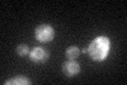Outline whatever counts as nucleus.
<instances>
[{"label": "nucleus", "instance_id": "obj_1", "mask_svg": "<svg viewBox=\"0 0 127 85\" xmlns=\"http://www.w3.org/2000/svg\"><path fill=\"white\" fill-rule=\"evenodd\" d=\"M109 49H110L109 38L106 37V36H98V37L94 38L90 43L88 49H87V52H88L91 60H93L94 62H103L108 55Z\"/></svg>", "mask_w": 127, "mask_h": 85}, {"label": "nucleus", "instance_id": "obj_2", "mask_svg": "<svg viewBox=\"0 0 127 85\" xmlns=\"http://www.w3.org/2000/svg\"><path fill=\"white\" fill-rule=\"evenodd\" d=\"M55 36V31L50 25L43 23L39 25L35 29V37L40 43H49Z\"/></svg>", "mask_w": 127, "mask_h": 85}, {"label": "nucleus", "instance_id": "obj_3", "mask_svg": "<svg viewBox=\"0 0 127 85\" xmlns=\"http://www.w3.org/2000/svg\"><path fill=\"white\" fill-rule=\"evenodd\" d=\"M49 56H50L49 51L41 47H34L30 51V60L32 62L37 63V64L46 63L48 59H49Z\"/></svg>", "mask_w": 127, "mask_h": 85}, {"label": "nucleus", "instance_id": "obj_4", "mask_svg": "<svg viewBox=\"0 0 127 85\" xmlns=\"http://www.w3.org/2000/svg\"><path fill=\"white\" fill-rule=\"evenodd\" d=\"M62 69H63L64 75L66 77H68V78H71V77H74L77 74H79V71H81V66H79V64L76 63L75 61L69 60L63 64Z\"/></svg>", "mask_w": 127, "mask_h": 85}, {"label": "nucleus", "instance_id": "obj_5", "mask_svg": "<svg viewBox=\"0 0 127 85\" xmlns=\"http://www.w3.org/2000/svg\"><path fill=\"white\" fill-rule=\"evenodd\" d=\"M31 80L28 79L27 77L23 76H17L15 78H12L10 80H7L4 83L5 85H29L31 84Z\"/></svg>", "mask_w": 127, "mask_h": 85}, {"label": "nucleus", "instance_id": "obj_6", "mask_svg": "<svg viewBox=\"0 0 127 85\" xmlns=\"http://www.w3.org/2000/svg\"><path fill=\"white\" fill-rule=\"evenodd\" d=\"M79 52L81 51H79V49L76 46H71L66 50V58L68 60L74 61V60H76L78 58Z\"/></svg>", "mask_w": 127, "mask_h": 85}, {"label": "nucleus", "instance_id": "obj_7", "mask_svg": "<svg viewBox=\"0 0 127 85\" xmlns=\"http://www.w3.org/2000/svg\"><path fill=\"white\" fill-rule=\"evenodd\" d=\"M16 52H17V54L19 56H26V55H28L30 53V48L27 45H25V44H21V45H19L17 47Z\"/></svg>", "mask_w": 127, "mask_h": 85}, {"label": "nucleus", "instance_id": "obj_8", "mask_svg": "<svg viewBox=\"0 0 127 85\" xmlns=\"http://www.w3.org/2000/svg\"><path fill=\"white\" fill-rule=\"evenodd\" d=\"M82 52H83V53H86V52H87V49H83Z\"/></svg>", "mask_w": 127, "mask_h": 85}]
</instances>
